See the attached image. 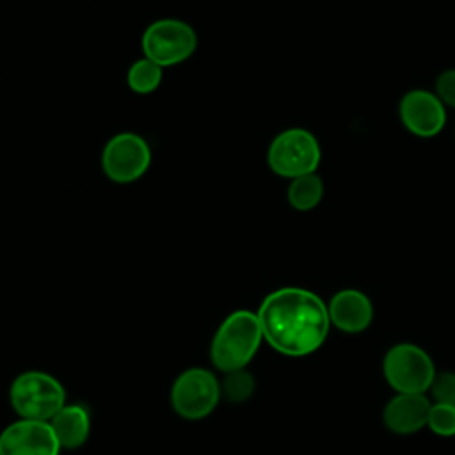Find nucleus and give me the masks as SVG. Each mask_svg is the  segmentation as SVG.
<instances>
[{"instance_id":"1","label":"nucleus","mask_w":455,"mask_h":455,"mask_svg":"<svg viewBox=\"0 0 455 455\" xmlns=\"http://www.w3.org/2000/svg\"><path fill=\"white\" fill-rule=\"evenodd\" d=\"M256 315L263 339L288 357L316 352L331 329L327 304L316 293L295 286L268 293Z\"/></svg>"},{"instance_id":"2","label":"nucleus","mask_w":455,"mask_h":455,"mask_svg":"<svg viewBox=\"0 0 455 455\" xmlns=\"http://www.w3.org/2000/svg\"><path fill=\"white\" fill-rule=\"evenodd\" d=\"M261 341L263 332L258 315L247 309L233 311L212 339L210 359L222 373L243 370L256 355Z\"/></svg>"},{"instance_id":"3","label":"nucleus","mask_w":455,"mask_h":455,"mask_svg":"<svg viewBox=\"0 0 455 455\" xmlns=\"http://www.w3.org/2000/svg\"><path fill=\"white\" fill-rule=\"evenodd\" d=\"M9 400L20 418L50 421L66 405V389L53 375L28 370L12 380Z\"/></svg>"},{"instance_id":"4","label":"nucleus","mask_w":455,"mask_h":455,"mask_svg":"<svg viewBox=\"0 0 455 455\" xmlns=\"http://www.w3.org/2000/svg\"><path fill=\"white\" fill-rule=\"evenodd\" d=\"M382 373L389 387L396 393L425 395L437 371L432 357L421 347L403 341L386 352Z\"/></svg>"},{"instance_id":"5","label":"nucleus","mask_w":455,"mask_h":455,"mask_svg":"<svg viewBox=\"0 0 455 455\" xmlns=\"http://www.w3.org/2000/svg\"><path fill=\"white\" fill-rule=\"evenodd\" d=\"M220 382L212 370L194 366L183 370L171 387V405L183 419L210 416L220 402Z\"/></svg>"},{"instance_id":"6","label":"nucleus","mask_w":455,"mask_h":455,"mask_svg":"<svg viewBox=\"0 0 455 455\" xmlns=\"http://www.w3.org/2000/svg\"><path fill=\"white\" fill-rule=\"evenodd\" d=\"M322 151L316 137L304 128L281 132L268 148V167L283 178H299L316 172Z\"/></svg>"},{"instance_id":"7","label":"nucleus","mask_w":455,"mask_h":455,"mask_svg":"<svg viewBox=\"0 0 455 455\" xmlns=\"http://www.w3.org/2000/svg\"><path fill=\"white\" fill-rule=\"evenodd\" d=\"M197 46V36L190 25L181 20H158L151 23L142 36L144 57L169 68L187 60Z\"/></svg>"},{"instance_id":"8","label":"nucleus","mask_w":455,"mask_h":455,"mask_svg":"<svg viewBox=\"0 0 455 455\" xmlns=\"http://www.w3.org/2000/svg\"><path fill=\"white\" fill-rule=\"evenodd\" d=\"M151 165L149 144L137 133L123 132L114 135L103 148L101 167L108 180L132 183L146 174Z\"/></svg>"},{"instance_id":"9","label":"nucleus","mask_w":455,"mask_h":455,"mask_svg":"<svg viewBox=\"0 0 455 455\" xmlns=\"http://www.w3.org/2000/svg\"><path fill=\"white\" fill-rule=\"evenodd\" d=\"M60 444L48 421L23 419L0 434V455H59Z\"/></svg>"},{"instance_id":"10","label":"nucleus","mask_w":455,"mask_h":455,"mask_svg":"<svg viewBox=\"0 0 455 455\" xmlns=\"http://www.w3.org/2000/svg\"><path fill=\"white\" fill-rule=\"evenodd\" d=\"M403 126L416 137H435L446 124V108L435 92L414 89L402 96L398 105Z\"/></svg>"},{"instance_id":"11","label":"nucleus","mask_w":455,"mask_h":455,"mask_svg":"<svg viewBox=\"0 0 455 455\" xmlns=\"http://www.w3.org/2000/svg\"><path fill=\"white\" fill-rule=\"evenodd\" d=\"M327 311L331 325L347 334H359L366 331L373 320V304L370 297L354 288L334 293L327 304Z\"/></svg>"},{"instance_id":"12","label":"nucleus","mask_w":455,"mask_h":455,"mask_svg":"<svg viewBox=\"0 0 455 455\" xmlns=\"http://www.w3.org/2000/svg\"><path fill=\"white\" fill-rule=\"evenodd\" d=\"M432 402L427 395L396 393L382 411L384 427L398 435H411L427 427Z\"/></svg>"},{"instance_id":"13","label":"nucleus","mask_w":455,"mask_h":455,"mask_svg":"<svg viewBox=\"0 0 455 455\" xmlns=\"http://www.w3.org/2000/svg\"><path fill=\"white\" fill-rule=\"evenodd\" d=\"M48 423L60 450H76L84 446L91 434V414L82 403H66Z\"/></svg>"},{"instance_id":"14","label":"nucleus","mask_w":455,"mask_h":455,"mask_svg":"<svg viewBox=\"0 0 455 455\" xmlns=\"http://www.w3.org/2000/svg\"><path fill=\"white\" fill-rule=\"evenodd\" d=\"M323 197V181L316 172L293 178L288 187V203L299 212H309Z\"/></svg>"},{"instance_id":"15","label":"nucleus","mask_w":455,"mask_h":455,"mask_svg":"<svg viewBox=\"0 0 455 455\" xmlns=\"http://www.w3.org/2000/svg\"><path fill=\"white\" fill-rule=\"evenodd\" d=\"M126 80H128V87L133 92L149 94L156 91L162 82V68L144 57L130 66Z\"/></svg>"},{"instance_id":"16","label":"nucleus","mask_w":455,"mask_h":455,"mask_svg":"<svg viewBox=\"0 0 455 455\" xmlns=\"http://www.w3.org/2000/svg\"><path fill=\"white\" fill-rule=\"evenodd\" d=\"M256 389V380L252 373H249L245 368L224 373V379L220 382V396L231 403H242L247 402Z\"/></svg>"},{"instance_id":"17","label":"nucleus","mask_w":455,"mask_h":455,"mask_svg":"<svg viewBox=\"0 0 455 455\" xmlns=\"http://www.w3.org/2000/svg\"><path fill=\"white\" fill-rule=\"evenodd\" d=\"M427 427L441 437L455 435V405L432 403Z\"/></svg>"},{"instance_id":"18","label":"nucleus","mask_w":455,"mask_h":455,"mask_svg":"<svg viewBox=\"0 0 455 455\" xmlns=\"http://www.w3.org/2000/svg\"><path fill=\"white\" fill-rule=\"evenodd\" d=\"M428 391L434 403L455 405V371H437Z\"/></svg>"},{"instance_id":"19","label":"nucleus","mask_w":455,"mask_h":455,"mask_svg":"<svg viewBox=\"0 0 455 455\" xmlns=\"http://www.w3.org/2000/svg\"><path fill=\"white\" fill-rule=\"evenodd\" d=\"M435 94L443 105L455 108V69H446L437 76Z\"/></svg>"}]
</instances>
